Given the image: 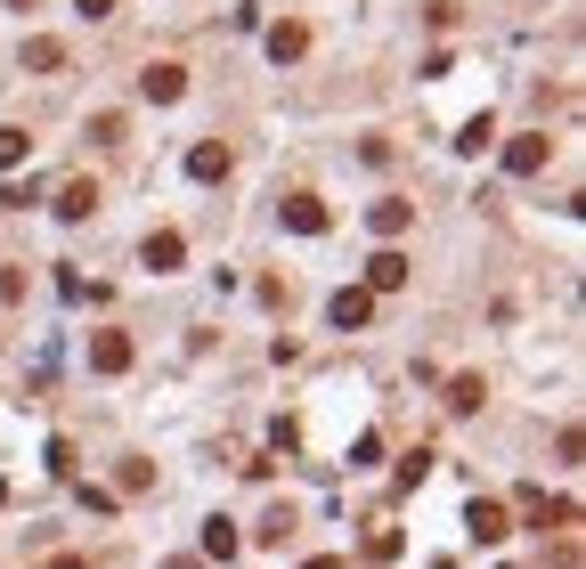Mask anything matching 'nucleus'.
Wrapping results in <instances>:
<instances>
[{
  "mask_svg": "<svg viewBox=\"0 0 586 569\" xmlns=\"http://www.w3.org/2000/svg\"><path fill=\"white\" fill-rule=\"evenodd\" d=\"M139 261H147L155 277H171V269L188 261V236H180V228H147V244H139Z\"/></svg>",
  "mask_w": 586,
  "mask_h": 569,
  "instance_id": "f257e3e1",
  "label": "nucleus"
},
{
  "mask_svg": "<svg viewBox=\"0 0 586 569\" xmlns=\"http://www.w3.org/2000/svg\"><path fill=\"white\" fill-rule=\"evenodd\" d=\"M464 529H473L481 545H505V537H513V521H505L497 496H473V504H464Z\"/></svg>",
  "mask_w": 586,
  "mask_h": 569,
  "instance_id": "f03ea898",
  "label": "nucleus"
},
{
  "mask_svg": "<svg viewBox=\"0 0 586 569\" xmlns=\"http://www.w3.org/2000/svg\"><path fill=\"white\" fill-rule=\"evenodd\" d=\"M180 90H188V66H171V57H155V66L139 74V98H147V106H171Z\"/></svg>",
  "mask_w": 586,
  "mask_h": 569,
  "instance_id": "7ed1b4c3",
  "label": "nucleus"
},
{
  "mask_svg": "<svg viewBox=\"0 0 586 569\" xmlns=\"http://www.w3.org/2000/svg\"><path fill=\"white\" fill-rule=\"evenodd\" d=\"M546 155H554V139H546V131H521V139L505 147V171H513V179H538V171H546Z\"/></svg>",
  "mask_w": 586,
  "mask_h": 569,
  "instance_id": "20e7f679",
  "label": "nucleus"
},
{
  "mask_svg": "<svg viewBox=\"0 0 586 569\" xmlns=\"http://www.w3.org/2000/svg\"><path fill=\"white\" fill-rule=\"evenodd\" d=\"M326 318H334V326H342V334H359V326H367V318H375V293H367V285H342V293H334V301H326Z\"/></svg>",
  "mask_w": 586,
  "mask_h": 569,
  "instance_id": "39448f33",
  "label": "nucleus"
},
{
  "mask_svg": "<svg viewBox=\"0 0 586 569\" xmlns=\"http://www.w3.org/2000/svg\"><path fill=\"white\" fill-rule=\"evenodd\" d=\"M367 228H375V236L391 244V236H407V228H416V204H407V196H383V204L367 212Z\"/></svg>",
  "mask_w": 586,
  "mask_h": 569,
  "instance_id": "423d86ee",
  "label": "nucleus"
},
{
  "mask_svg": "<svg viewBox=\"0 0 586 569\" xmlns=\"http://www.w3.org/2000/svg\"><path fill=\"white\" fill-rule=\"evenodd\" d=\"M310 49V25L302 17H285V25H269V66H293V57Z\"/></svg>",
  "mask_w": 586,
  "mask_h": 569,
  "instance_id": "0eeeda50",
  "label": "nucleus"
},
{
  "mask_svg": "<svg viewBox=\"0 0 586 569\" xmlns=\"http://www.w3.org/2000/svg\"><path fill=\"white\" fill-rule=\"evenodd\" d=\"M131 366V334H90V374H123Z\"/></svg>",
  "mask_w": 586,
  "mask_h": 569,
  "instance_id": "6e6552de",
  "label": "nucleus"
},
{
  "mask_svg": "<svg viewBox=\"0 0 586 569\" xmlns=\"http://www.w3.org/2000/svg\"><path fill=\"white\" fill-rule=\"evenodd\" d=\"M399 285H407V252H391V244H383L375 261H367V293H399Z\"/></svg>",
  "mask_w": 586,
  "mask_h": 569,
  "instance_id": "1a4fd4ad",
  "label": "nucleus"
},
{
  "mask_svg": "<svg viewBox=\"0 0 586 569\" xmlns=\"http://www.w3.org/2000/svg\"><path fill=\"white\" fill-rule=\"evenodd\" d=\"M17 66H25V74H57V66H66V41H49V33H33V41L17 49Z\"/></svg>",
  "mask_w": 586,
  "mask_h": 569,
  "instance_id": "9d476101",
  "label": "nucleus"
},
{
  "mask_svg": "<svg viewBox=\"0 0 586 569\" xmlns=\"http://www.w3.org/2000/svg\"><path fill=\"white\" fill-rule=\"evenodd\" d=\"M49 212H57V220H90V212H98V187H90V179H66Z\"/></svg>",
  "mask_w": 586,
  "mask_h": 569,
  "instance_id": "9b49d317",
  "label": "nucleus"
},
{
  "mask_svg": "<svg viewBox=\"0 0 586 569\" xmlns=\"http://www.w3.org/2000/svg\"><path fill=\"white\" fill-rule=\"evenodd\" d=\"M285 228L293 236H326V204L318 196H285Z\"/></svg>",
  "mask_w": 586,
  "mask_h": 569,
  "instance_id": "f8f14e48",
  "label": "nucleus"
},
{
  "mask_svg": "<svg viewBox=\"0 0 586 569\" xmlns=\"http://www.w3.org/2000/svg\"><path fill=\"white\" fill-rule=\"evenodd\" d=\"M188 179H228V147H220V139L188 147Z\"/></svg>",
  "mask_w": 586,
  "mask_h": 569,
  "instance_id": "ddd939ff",
  "label": "nucleus"
},
{
  "mask_svg": "<svg viewBox=\"0 0 586 569\" xmlns=\"http://www.w3.org/2000/svg\"><path fill=\"white\" fill-rule=\"evenodd\" d=\"M489 391H481V374H448V415H473Z\"/></svg>",
  "mask_w": 586,
  "mask_h": 569,
  "instance_id": "4468645a",
  "label": "nucleus"
},
{
  "mask_svg": "<svg viewBox=\"0 0 586 569\" xmlns=\"http://www.w3.org/2000/svg\"><path fill=\"white\" fill-rule=\"evenodd\" d=\"M204 553H212V561H237V521L212 513V521H204Z\"/></svg>",
  "mask_w": 586,
  "mask_h": 569,
  "instance_id": "2eb2a0df",
  "label": "nucleus"
},
{
  "mask_svg": "<svg viewBox=\"0 0 586 569\" xmlns=\"http://www.w3.org/2000/svg\"><path fill=\"white\" fill-rule=\"evenodd\" d=\"M261 545H285L293 537V504H269V513H261V529H253Z\"/></svg>",
  "mask_w": 586,
  "mask_h": 569,
  "instance_id": "dca6fc26",
  "label": "nucleus"
},
{
  "mask_svg": "<svg viewBox=\"0 0 586 569\" xmlns=\"http://www.w3.org/2000/svg\"><path fill=\"white\" fill-rule=\"evenodd\" d=\"M489 139H497V122H489V114H473V122H464V131H456V147H464V155H481Z\"/></svg>",
  "mask_w": 586,
  "mask_h": 569,
  "instance_id": "f3484780",
  "label": "nucleus"
},
{
  "mask_svg": "<svg viewBox=\"0 0 586 569\" xmlns=\"http://www.w3.org/2000/svg\"><path fill=\"white\" fill-rule=\"evenodd\" d=\"M25 147H33L25 131H0V171H17V163H25Z\"/></svg>",
  "mask_w": 586,
  "mask_h": 569,
  "instance_id": "a211bd4d",
  "label": "nucleus"
},
{
  "mask_svg": "<svg viewBox=\"0 0 586 569\" xmlns=\"http://www.w3.org/2000/svg\"><path fill=\"white\" fill-rule=\"evenodd\" d=\"M0 301H25V269H0Z\"/></svg>",
  "mask_w": 586,
  "mask_h": 569,
  "instance_id": "6ab92c4d",
  "label": "nucleus"
},
{
  "mask_svg": "<svg viewBox=\"0 0 586 569\" xmlns=\"http://www.w3.org/2000/svg\"><path fill=\"white\" fill-rule=\"evenodd\" d=\"M74 9H82V17L98 25V17H114V0H74Z\"/></svg>",
  "mask_w": 586,
  "mask_h": 569,
  "instance_id": "aec40b11",
  "label": "nucleus"
},
{
  "mask_svg": "<svg viewBox=\"0 0 586 569\" xmlns=\"http://www.w3.org/2000/svg\"><path fill=\"white\" fill-rule=\"evenodd\" d=\"M302 569H350V561H342V553H318V561H302Z\"/></svg>",
  "mask_w": 586,
  "mask_h": 569,
  "instance_id": "412c9836",
  "label": "nucleus"
},
{
  "mask_svg": "<svg viewBox=\"0 0 586 569\" xmlns=\"http://www.w3.org/2000/svg\"><path fill=\"white\" fill-rule=\"evenodd\" d=\"M49 569H90V561H82V553H57V561H49Z\"/></svg>",
  "mask_w": 586,
  "mask_h": 569,
  "instance_id": "4be33fe9",
  "label": "nucleus"
},
{
  "mask_svg": "<svg viewBox=\"0 0 586 569\" xmlns=\"http://www.w3.org/2000/svg\"><path fill=\"white\" fill-rule=\"evenodd\" d=\"M9 9H33V0H9Z\"/></svg>",
  "mask_w": 586,
  "mask_h": 569,
  "instance_id": "5701e85b",
  "label": "nucleus"
},
{
  "mask_svg": "<svg viewBox=\"0 0 586 569\" xmlns=\"http://www.w3.org/2000/svg\"><path fill=\"white\" fill-rule=\"evenodd\" d=\"M0 496H9V488H0Z\"/></svg>",
  "mask_w": 586,
  "mask_h": 569,
  "instance_id": "b1692460",
  "label": "nucleus"
}]
</instances>
